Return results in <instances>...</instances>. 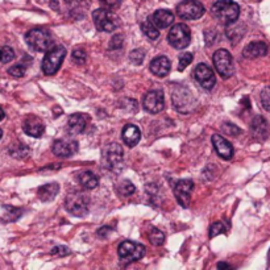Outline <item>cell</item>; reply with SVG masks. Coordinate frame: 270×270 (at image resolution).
<instances>
[{"mask_svg":"<svg viewBox=\"0 0 270 270\" xmlns=\"http://www.w3.org/2000/svg\"><path fill=\"white\" fill-rule=\"evenodd\" d=\"M150 20L158 29H166L174 23V15L168 9H157L150 16Z\"/></svg>","mask_w":270,"mask_h":270,"instance_id":"obj_18","label":"cell"},{"mask_svg":"<svg viewBox=\"0 0 270 270\" xmlns=\"http://www.w3.org/2000/svg\"><path fill=\"white\" fill-rule=\"evenodd\" d=\"M195 99L191 95L190 90L178 89L174 90L173 93V104L175 110H178L182 114H189L194 108Z\"/></svg>","mask_w":270,"mask_h":270,"instance_id":"obj_10","label":"cell"},{"mask_svg":"<svg viewBox=\"0 0 270 270\" xmlns=\"http://www.w3.org/2000/svg\"><path fill=\"white\" fill-rule=\"evenodd\" d=\"M51 150L57 157L68 158L74 156L78 152V143L76 141H66V140H57L51 147Z\"/></svg>","mask_w":270,"mask_h":270,"instance_id":"obj_15","label":"cell"},{"mask_svg":"<svg viewBox=\"0 0 270 270\" xmlns=\"http://www.w3.org/2000/svg\"><path fill=\"white\" fill-rule=\"evenodd\" d=\"M119 193L124 196H128V195H132L136 191V187L133 186V183L129 181H123L120 185L118 186Z\"/></svg>","mask_w":270,"mask_h":270,"instance_id":"obj_31","label":"cell"},{"mask_svg":"<svg viewBox=\"0 0 270 270\" xmlns=\"http://www.w3.org/2000/svg\"><path fill=\"white\" fill-rule=\"evenodd\" d=\"M148 239L150 244L154 246H161L165 243V235L157 228H150V231L148 232Z\"/></svg>","mask_w":270,"mask_h":270,"instance_id":"obj_27","label":"cell"},{"mask_svg":"<svg viewBox=\"0 0 270 270\" xmlns=\"http://www.w3.org/2000/svg\"><path fill=\"white\" fill-rule=\"evenodd\" d=\"M89 122V116L83 114L72 115L68 120V132L70 135H79L85 131Z\"/></svg>","mask_w":270,"mask_h":270,"instance_id":"obj_19","label":"cell"},{"mask_svg":"<svg viewBox=\"0 0 270 270\" xmlns=\"http://www.w3.org/2000/svg\"><path fill=\"white\" fill-rule=\"evenodd\" d=\"M123 41H124L123 34H115L114 37L111 38L110 49H120L123 45Z\"/></svg>","mask_w":270,"mask_h":270,"instance_id":"obj_39","label":"cell"},{"mask_svg":"<svg viewBox=\"0 0 270 270\" xmlns=\"http://www.w3.org/2000/svg\"><path fill=\"white\" fill-rule=\"evenodd\" d=\"M123 104H124V108L129 111V112H136L137 111V103L135 100H132V99H125Z\"/></svg>","mask_w":270,"mask_h":270,"instance_id":"obj_41","label":"cell"},{"mask_svg":"<svg viewBox=\"0 0 270 270\" xmlns=\"http://www.w3.org/2000/svg\"><path fill=\"white\" fill-rule=\"evenodd\" d=\"M177 13L183 20H198L204 15V7L198 0H183L177 5Z\"/></svg>","mask_w":270,"mask_h":270,"instance_id":"obj_9","label":"cell"},{"mask_svg":"<svg viewBox=\"0 0 270 270\" xmlns=\"http://www.w3.org/2000/svg\"><path fill=\"white\" fill-rule=\"evenodd\" d=\"M194 78L203 89L211 90L216 83L215 74L206 64H199L194 70Z\"/></svg>","mask_w":270,"mask_h":270,"instance_id":"obj_14","label":"cell"},{"mask_svg":"<svg viewBox=\"0 0 270 270\" xmlns=\"http://www.w3.org/2000/svg\"><path fill=\"white\" fill-rule=\"evenodd\" d=\"M212 62L215 66L216 72L219 73V75L224 79L231 78L233 74V61L232 55L225 49H219L216 50L212 55Z\"/></svg>","mask_w":270,"mask_h":270,"instance_id":"obj_7","label":"cell"},{"mask_svg":"<svg viewBox=\"0 0 270 270\" xmlns=\"http://www.w3.org/2000/svg\"><path fill=\"white\" fill-rule=\"evenodd\" d=\"M101 3V5H104L106 8H116L120 5L122 0H99Z\"/></svg>","mask_w":270,"mask_h":270,"instance_id":"obj_42","label":"cell"},{"mask_svg":"<svg viewBox=\"0 0 270 270\" xmlns=\"http://www.w3.org/2000/svg\"><path fill=\"white\" fill-rule=\"evenodd\" d=\"M144 108L149 114H158L165 108V97L161 90H152L144 97Z\"/></svg>","mask_w":270,"mask_h":270,"instance_id":"obj_12","label":"cell"},{"mask_svg":"<svg viewBox=\"0 0 270 270\" xmlns=\"http://www.w3.org/2000/svg\"><path fill=\"white\" fill-rule=\"evenodd\" d=\"M9 153L11 156L16 158H25L29 154V148L24 144H15L12 148L9 149Z\"/></svg>","mask_w":270,"mask_h":270,"instance_id":"obj_28","label":"cell"},{"mask_svg":"<svg viewBox=\"0 0 270 270\" xmlns=\"http://www.w3.org/2000/svg\"><path fill=\"white\" fill-rule=\"evenodd\" d=\"M104 157H106L107 166L110 168L112 172L119 173L123 169V148L116 143L110 144L106 148L104 152Z\"/></svg>","mask_w":270,"mask_h":270,"instance_id":"obj_11","label":"cell"},{"mask_svg":"<svg viewBox=\"0 0 270 270\" xmlns=\"http://www.w3.org/2000/svg\"><path fill=\"white\" fill-rule=\"evenodd\" d=\"M73 58H74L76 64L82 65L86 62L87 54H86V51L83 49H75V50L73 51Z\"/></svg>","mask_w":270,"mask_h":270,"instance_id":"obj_37","label":"cell"},{"mask_svg":"<svg viewBox=\"0 0 270 270\" xmlns=\"http://www.w3.org/2000/svg\"><path fill=\"white\" fill-rule=\"evenodd\" d=\"M193 59H194V55L191 54V53H183V54H181V57L178 59V70L183 72L193 62Z\"/></svg>","mask_w":270,"mask_h":270,"instance_id":"obj_33","label":"cell"},{"mask_svg":"<svg viewBox=\"0 0 270 270\" xmlns=\"http://www.w3.org/2000/svg\"><path fill=\"white\" fill-rule=\"evenodd\" d=\"M79 183L80 186L86 189V190H93V189H97L99 186V178L93 173V172H83V173L79 174Z\"/></svg>","mask_w":270,"mask_h":270,"instance_id":"obj_25","label":"cell"},{"mask_svg":"<svg viewBox=\"0 0 270 270\" xmlns=\"http://www.w3.org/2000/svg\"><path fill=\"white\" fill-rule=\"evenodd\" d=\"M225 232V227L223 225V223H220V221H216L210 227V237L214 239L215 236L220 235V233Z\"/></svg>","mask_w":270,"mask_h":270,"instance_id":"obj_36","label":"cell"},{"mask_svg":"<svg viewBox=\"0 0 270 270\" xmlns=\"http://www.w3.org/2000/svg\"><path fill=\"white\" fill-rule=\"evenodd\" d=\"M168 41L174 49H185L191 41V33L186 24H175L168 34Z\"/></svg>","mask_w":270,"mask_h":270,"instance_id":"obj_8","label":"cell"},{"mask_svg":"<svg viewBox=\"0 0 270 270\" xmlns=\"http://www.w3.org/2000/svg\"><path fill=\"white\" fill-rule=\"evenodd\" d=\"M145 50L143 48H139V49H135V50L131 51L129 54V59L133 65H141L144 62V58H145Z\"/></svg>","mask_w":270,"mask_h":270,"instance_id":"obj_29","label":"cell"},{"mask_svg":"<svg viewBox=\"0 0 270 270\" xmlns=\"http://www.w3.org/2000/svg\"><path fill=\"white\" fill-rule=\"evenodd\" d=\"M4 118H5L4 110H3V108L0 107V122H1V120H3V119H4Z\"/></svg>","mask_w":270,"mask_h":270,"instance_id":"obj_45","label":"cell"},{"mask_svg":"<svg viewBox=\"0 0 270 270\" xmlns=\"http://www.w3.org/2000/svg\"><path fill=\"white\" fill-rule=\"evenodd\" d=\"M150 72L154 74V75L160 76V78H164L170 73V69H172V64H170V59L165 55H160V57H156L150 62Z\"/></svg>","mask_w":270,"mask_h":270,"instance_id":"obj_20","label":"cell"},{"mask_svg":"<svg viewBox=\"0 0 270 270\" xmlns=\"http://www.w3.org/2000/svg\"><path fill=\"white\" fill-rule=\"evenodd\" d=\"M262 106L266 111H270V87H266L261 93Z\"/></svg>","mask_w":270,"mask_h":270,"instance_id":"obj_38","label":"cell"},{"mask_svg":"<svg viewBox=\"0 0 270 270\" xmlns=\"http://www.w3.org/2000/svg\"><path fill=\"white\" fill-rule=\"evenodd\" d=\"M221 131L223 133L228 136H232V137H236L241 133V129L237 125L232 124V123H224L223 125H221Z\"/></svg>","mask_w":270,"mask_h":270,"instance_id":"obj_32","label":"cell"},{"mask_svg":"<svg viewBox=\"0 0 270 270\" xmlns=\"http://www.w3.org/2000/svg\"><path fill=\"white\" fill-rule=\"evenodd\" d=\"M94 24L100 32H115L120 26V20L112 11L108 8L95 9L93 12Z\"/></svg>","mask_w":270,"mask_h":270,"instance_id":"obj_3","label":"cell"},{"mask_svg":"<svg viewBox=\"0 0 270 270\" xmlns=\"http://www.w3.org/2000/svg\"><path fill=\"white\" fill-rule=\"evenodd\" d=\"M59 191V186L57 183H48V185L41 186L37 191V195L40 200L43 202H50L57 196Z\"/></svg>","mask_w":270,"mask_h":270,"instance_id":"obj_23","label":"cell"},{"mask_svg":"<svg viewBox=\"0 0 270 270\" xmlns=\"http://www.w3.org/2000/svg\"><path fill=\"white\" fill-rule=\"evenodd\" d=\"M268 53V45L262 41H253L249 45L245 47V49L243 50V55L245 58L254 59L258 58V57H264Z\"/></svg>","mask_w":270,"mask_h":270,"instance_id":"obj_22","label":"cell"},{"mask_svg":"<svg viewBox=\"0 0 270 270\" xmlns=\"http://www.w3.org/2000/svg\"><path fill=\"white\" fill-rule=\"evenodd\" d=\"M218 268H219V269H228V268H229V265L224 264V262H219V264H218Z\"/></svg>","mask_w":270,"mask_h":270,"instance_id":"obj_44","label":"cell"},{"mask_svg":"<svg viewBox=\"0 0 270 270\" xmlns=\"http://www.w3.org/2000/svg\"><path fill=\"white\" fill-rule=\"evenodd\" d=\"M90 198L89 195L82 194V193H72L66 196L65 207L69 214L76 216V218H83L89 214Z\"/></svg>","mask_w":270,"mask_h":270,"instance_id":"obj_4","label":"cell"},{"mask_svg":"<svg viewBox=\"0 0 270 270\" xmlns=\"http://www.w3.org/2000/svg\"><path fill=\"white\" fill-rule=\"evenodd\" d=\"M141 29H143L144 34L148 38H150V40H157L158 36H160L158 28L153 24L150 19H147V20L141 24Z\"/></svg>","mask_w":270,"mask_h":270,"instance_id":"obj_26","label":"cell"},{"mask_svg":"<svg viewBox=\"0 0 270 270\" xmlns=\"http://www.w3.org/2000/svg\"><path fill=\"white\" fill-rule=\"evenodd\" d=\"M211 140H212V144H214V148H215L216 153H218V156H219L220 158H223V160H227V161L232 158L233 148L228 140H225L223 136L218 135V133L212 135Z\"/></svg>","mask_w":270,"mask_h":270,"instance_id":"obj_16","label":"cell"},{"mask_svg":"<svg viewBox=\"0 0 270 270\" xmlns=\"http://www.w3.org/2000/svg\"><path fill=\"white\" fill-rule=\"evenodd\" d=\"M110 232H112V228H111V227H101L100 229L98 231V236H99V237H107Z\"/></svg>","mask_w":270,"mask_h":270,"instance_id":"obj_43","label":"cell"},{"mask_svg":"<svg viewBox=\"0 0 270 270\" xmlns=\"http://www.w3.org/2000/svg\"><path fill=\"white\" fill-rule=\"evenodd\" d=\"M250 131L253 133L254 137L257 139H264L268 133V123L262 116H256V118L252 120V124H250Z\"/></svg>","mask_w":270,"mask_h":270,"instance_id":"obj_24","label":"cell"},{"mask_svg":"<svg viewBox=\"0 0 270 270\" xmlns=\"http://www.w3.org/2000/svg\"><path fill=\"white\" fill-rule=\"evenodd\" d=\"M193 190H194V182L191 179H181L174 186L175 198L183 208H187L190 204V195Z\"/></svg>","mask_w":270,"mask_h":270,"instance_id":"obj_13","label":"cell"},{"mask_svg":"<svg viewBox=\"0 0 270 270\" xmlns=\"http://www.w3.org/2000/svg\"><path fill=\"white\" fill-rule=\"evenodd\" d=\"M66 55V49L64 47L51 48L50 50L47 51L43 61V72L45 75H53L57 73L62 61Z\"/></svg>","mask_w":270,"mask_h":270,"instance_id":"obj_5","label":"cell"},{"mask_svg":"<svg viewBox=\"0 0 270 270\" xmlns=\"http://www.w3.org/2000/svg\"><path fill=\"white\" fill-rule=\"evenodd\" d=\"M70 253L72 252H70V249L68 246H55L51 250V254H58V256H68Z\"/></svg>","mask_w":270,"mask_h":270,"instance_id":"obj_40","label":"cell"},{"mask_svg":"<svg viewBox=\"0 0 270 270\" xmlns=\"http://www.w3.org/2000/svg\"><path fill=\"white\" fill-rule=\"evenodd\" d=\"M25 70H26V68L24 66V65L19 64V65H15V66H12V68H9L8 74L9 75L15 76V78H22V76L25 75Z\"/></svg>","mask_w":270,"mask_h":270,"instance_id":"obj_35","label":"cell"},{"mask_svg":"<svg viewBox=\"0 0 270 270\" xmlns=\"http://www.w3.org/2000/svg\"><path fill=\"white\" fill-rule=\"evenodd\" d=\"M5 211H7V214L4 215V218H7L5 220H8V221L17 220L23 214L22 210H19V208H15V207H11V206H5Z\"/></svg>","mask_w":270,"mask_h":270,"instance_id":"obj_34","label":"cell"},{"mask_svg":"<svg viewBox=\"0 0 270 270\" xmlns=\"http://www.w3.org/2000/svg\"><path fill=\"white\" fill-rule=\"evenodd\" d=\"M65 1H66V3H72L73 0H65Z\"/></svg>","mask_w":270,"mask_h":270,"instance_id":"obj_47","label":"cell"},{"mask_svg":"<svg viewBox=\"0 0 270 270\" xmlns=\"http://www.w3.org/2000/svg\"><path fill=\"white\" fill-rule=\"evenodd\" d=\"M23 129L25 132L26 135L30 136V137H41L45 132V127H44V123L41 119H38L37 116H28V118L24 120V124H23Z\"/></svg>","mask_w":270,"mask_h":270,"instance_id":"obj_17","label":"cell"},{"mask_svg":"<svg viewBox=\"0 0 270 270\" xmlns=\"http://www.w3.org/2000/svg\"><path fill=\"white\" fill-rule=\"evenodd\" d=\"M25 41L28 47L36 51H48L53 47L51 33L45 28H34L25 34Z\"/></svg>","mask_w":270,"mask_h":270,"instance_id":"obj_2","label":"cell"},{"mask_svg":"<svg viewBox=\"0 0 270 270\" xmlns=\"http://www.w3.org/2000/svg\"><path fill=\"white\" fill-rule=\"evenodd\" d=\"M118 253L123 262L129 264V262L141 260L144 257V254H145V248H144V245L139 244V243L127 240L123 241L122 244L119 245Z\"/></svg>","mask_w":270,"mask_h":270,"instance_id":"obj_6","label":"cell"},{"mask_svg":"<svg viewBox=\"0 0 270 270\" xmlns=\"http://www.w3.org/2000/svg\"><path fill=\"white\" fill-rule=\"evenodd\" d=\"M13 58H15V51H13L12 48H0V61H1L3 64H8V62H11Z\"/></svg>","mask_w":270,"mask_h":270,"instance_id":"obj_30","label":"cell"},{"mask_svg":"<svg viewBox=\"0 0 270 270\" xmlns=\"http://www.w3.org/2000/svg\"><path fill=\"white\" fill-rule=\"evenodd\" d=\"M212 16L223 24H233L240 16V7L232 0H219L211 8Z\"/></svg>","mask_w":270,"mask_h":270,"instance_id":"obj_1","label":"cell"},{"mask_svg":"<svg viewBox=\"0 0 270 270\" xmlns=\"http://www.w3.org/2000/svg\"><path fill=\"white\" fill-rule=\"evenodd\" d=\"M1 137H3V131L0 129V139H1Z\"/></svg>","mask_w":270,"mask_h":270,"instance_id":"obj_46","label":"cell"},{"mask_svg":"<svg viewBox=\"0 0 270 270\" xmlns=\"http://www.w3.org/2000/svg\"><path fill=\"white\" fill-rule=\"evenodd\" d=\"M141 139V131L139 127H136L133 124H128L123 128V141L125 143L127 147L133 148L140 143Z\"/></svg>","mask_w":270,"mask_h":270,"instance_id":"obj_21","label":"cell"}]
</instances>
